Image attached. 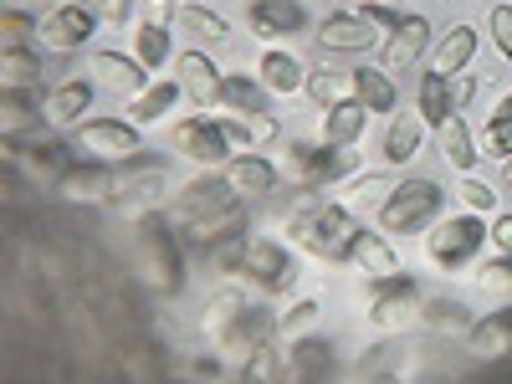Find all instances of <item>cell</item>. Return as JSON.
Listing matches in <instances>:
<instances>
[{
    "mask_svg": "<svg viewBox=\"0 0 512 384\" xmlns=\"http://www.w3.org/2000/svg\"><path fill=\"white\" fill-rule=\"evenodd\" d=\"M287 231L303 241L308 251H318V256H328V262H344V256H354V241H359V221H354V210L349 205H333V200H303L292 210V221H287Z\"/></svg>",
    "mask_w": 512,
    "mask_h": 384,
    "instance_id": "cell-1",
    "label": "cell"
},
{
    "mask_svg": "<svg viewBox=\"0 0 512 384\" xmlns=\"http://www.w3.org/2000/svg\"><path fill=\"white\" fill-rule=\"evenodd\" d=\"M441 200H446V190L436 180H400V190L379 205V226L390 236H410L441 216Z\"/></svg>",
    "mask_w": 512,
    "mask_h": 384,
    "instance_id": "cell-2",
    "label": "cell"
},
{
    "mask_svg": "<svg viewBox=\"0 0 512 384\" xmlns=\"http://www.w3.org/2000/svg\"><path fill=\"white\" fill-rule=\"evenodd\" d=\"M77 149L93 154L98 164H128L134 154H144V139H139V123L88 118V123H77Z\"/></svg>",
    "mask_w": 512,
    "mask_h": 384,
    "instance_id": "cell-3",
    "label": "cell"
},
{
    "mask_svg": "<svg viewBox=\"0 0 512 384\" xmlns=\"http://www.w3.org/2000/svg\"><path fill=\"white\" fill-rule=\"evenodd\" d=\"M482 221L477 216H461V221H446L431 241H425V251H431V262H441V267H466L472 256L482 251Z\"/></svg>",
    "mask_w": 512,
    "mask_h": 384,
    "instance_id": "cell-4",
    "label": "cell"
},
{
    "mask_svg": "<svg viewBox=\"0 0 512 384\" xmlns=\"http://www.w3.org/2000/svg\"><path fill=\"white\" fill-rule=\"evenodd\" d=\"M98 26V11L93 6H57L47 21H41V41H47L52 52H77V47H88V36Z\"/></svg>",
    "mask_w": 512,
    "mask_h": 384,
    "instance_id": "cell-5",
    "label": "cell"
},
{
    "mask_svg": "<svg viewBox=\"0 0 512 384\" xmlns=\"http://www.w3.org/2000/svg\"><path fill=\"white\" fill-rule=\"evenodd\" d=\"M313 36H318L323 52H369L374 41H379L374 21L369 16H354V11H333L328 21H318Z\"/></svg>",
    "mask_w": 512,
    "mask_h": 384,
    "instance_id": "cell-6",
    "label": "cell"
},
{
    "mask_svg": "<svg viewBox=\"0 0 512 384\" xmlns=\"http://www.w3.org/2000/svg\"><path fill=\"white\" fill-rule=\"evenodd\" d=\"M425 47H431V21L405 11V16L395 21V36L384 41V72H410Z\"/></svg>",
    "mask_w": 512,
    "mask_h": 384,
    "instance_id": "cell-7",
    "label": "cell"
},
{
    "mask_svg": "<svg viewBox=\"0 0 512 384\" xmlns=\"http://www.w3.org/2000/svg\"><path fill=\"white\" fill-rule=\"evenodd\" d=\"M175 149L190 154V159H200V164H221V159H231V139L221 134V123H216V118H185V123L175 128Z\"/></svg>",
    "mask_w": 512,
    "mask_h": 384,
    "instance_id": "cell-8",
    "label": "cell"
},
{
    "mask_svg": "<svg viewBox=\"0 0 512 384\" xmlns=\"http://www.w3.org/2000/svg\"><path fill=\"white\" fill-rule=\"evenodd\" d=\"M231 180L226 175H210V180H200V185H190L185 195H180V216L195 226V221H210V216H221V210H231Z\"/></svg>",
    "mask_w": 512,
    "mask_h": 384,
    "instance_id": "cell-9",
    "label": "cell"
},
{
    "mask_svg": "<svg viewBox=\"0 0 512 384\" xmlns=\"http://www.w3.org/2000/svg\"><path fill=\"white\" fill-rule=\"evenodd\" d=\"M364 128H369V108H364L359 98H349V103L328 108V118H323V144H333V149H354V144L364 139Z\"/></svg>",
    "mask_w": 512,
    "mask_h": 384,
    "instance_id": "cell-10",
    "label": "cell"
},
{
    "mask_svg": "<svg viewBox=\"0 0 512 384\" xmlns=\"http://www.w3.org/2000/svg\"><path fill=\"white\" fill-rule=\"evenodd\" d=\"M88 103H93L88 82H62V88H52L47 98H41V118H47L52 128H72L82 113H88Z\"/></svg>",
    "mask_w": 512,
    "mask_h": 384,
    "instance_id": "cell-11",
    "label": "cell"
},
{
    "mask_svg": "<svg viewBox=\"0 0 512 384\" xmlns=\"http://www.w3.org/2000/svg\"><path fill=\"white\" fill-rule=\"evenodd\" d=\"M226 180L236 195H272L277 190V164L262 159V154H241L226 164Z\"/></svg>",
    "mask_w": 512,
    "mask_h": 384,
    "instance_id": "cell-12",
    "label": "cell"
},
{
    "mask_svg": "<svg viewBox=\"0 0 512 384\" xmlns=\"http://www.w3.org/2000/svg\"><path fill=\"white\" fill-rule=\"evenodd\" d=\"M180 88L205 108V103H221V77H216V62L205 52H180Z\"/></svg>",
    "mask_w": 512,
    "mask_h": 384,
    "instance_id": "cell-13",
    "label": "cell"
},
{
    "mask_svg": "<svg viewBox=\"0 0 512 384\" xmlns=\"http://www.w3.org/2000/svg\"><path fill=\"white\" fill-rule=\"evenodd\" d=\"M241 267L251 277H262L267 287H292V262H287V251L277 241H251L246 256H241Z\"/></svg>",
    "mask_w": 512,
    "mask_h": 384,
    "instance_id": "cell-14",
    "label": "cell"
},
{
    "mask_svg": "<svg viewBox=\"0 0 512 384\" xmlns=\"http://www.w3.org/2000/svg\"><path fill=\"white\" fill-rule=\"evenodd\" d=\"M93 72H98V82L103 88H113V93H144V62H134V57H118V52H93Z\"/></svg>",
    "mask_w": 512,
    "mask_h": 384,
    "instance_id": "cell-15",
    "label": "cell"
},
{
    "mask_svg": "<svg viewBox=\"0 0 512 384\" xmlns=\"http://www.w3.org/2000/svg\"><path fill=\"white\" fill-rule=\"evenodd\" d=\"M256 72H262V88H267V93H277V98L303 93V88H308V72H303V62H297L292 52H267Z\"/></svg>",
    "mask_w": 512,
    "mask_h": 384,
    "instance_id": "cell-16",
    "label": "cell"
},
{
    "mask_svg": "<svg viewBox=\"0 0 512 384\" xmlns=\"http://www.w3.org/2000/svg\"><path fill=\"white\" fill-rule=\"evenodd\" d=\"M354 98L369 108V113H395L400 108V93H395V82L384 67H359L354 72Z\"/></svg>",
    "mask_w": 512,
    "mask_h": 384,
    "instance_id": "cell-17",
    "label": "cell"
},
{
    "mask_svg": "<svg viewBox=\"0 0 512 384\" xmlns=\"http://www.w3.org/2000/svg\"><path fill=\"white\" fill-rule=\"evenodd\" d=\"M354 262H359L374 282H395V277H405V272H400V256L384 246V236H369V231H359V241H354Z\"/></svg>",
    "mask_w": 512,
    "mask_h": 384,
    "instance_id": "cell-18",
    "label": "cell"
},
{
    "mask_svg": "<svg viewBox=\"0 0 512 384\" xmlns=\"http://www.w3.org/2000/svg\"><path fill=\"white\" fill-rule=\"evenodd\" d=\"M384 292L374 297V308H369V318L379 323V328H395V323H405L410 318V308H415V287L405 282V277H395V282H379Z\"/></svg>",
    "mask_w": 512,
    "mask_h": 384,
    "instance_id": "cell-19",
    "label": "cell"
},
{
    "mask_svg": "<svg viewBox=\"0 0 512 384\" xmlns=\"http://www.w3.org/2000/svg\"><path fill=\"white\" fill-rule=\"evenodd\" d=\"M349 169H354V154H338L333 144H323V154L297 149V175H303V180L328 185V180H338V175H349Z\"/></svg>",
    "mask_w": 512,
    "mask_h": 384,
    "instance_id": "cell-20",
    "label": "cell"
},
{
    "mask_svg": "<svg viewBox=\"0 0 512 384\" xmlns=\"http://www.w3.org/2000/svg\"><path fill=\"white\" fill-rule=\"evenodd\" d=\"M436 134H441L446 159L461 169V175H472V169H477V144H472V128H466V118H461V113H451V118L436 128Z\"/></svg>",
    "mask_w": 512,
    "mask_h": 384,
    "instance_id": "cell-21",
    "label": "cell"
},
{
    "mask_svg": "<svg viewBox=\"0 0 512 384\" xmlns=\"http://www.w3.org/2000/svg\"><path fill=\"white\" fill-rule=\"evenodd\" d=\"M0 77H6L11 93H36L41 82V57L31 47H6V57H0Z\"/></svg>",
    "mask_w": 512,
    "mask_h": 384,
    "instance_id": "cell-22",
    "label": "cell"
},
{
    "mask_svg": "<svg viewBox=\"0 0 512 384\" xmlns=\"http://www.w3.org/2000/svg\"><path fill=\"white\" fill-rule=\"evenodd\" d=\"M221 103L236 108L241 118H262L267 113V88L251 77H221Z\"/></svg>",
    "mask_w": 512,
    "mask_h": 384,
    "instance_id": "cell-23",
    "label": "cell"
},
{
    "mask_svg": "<svg viewBox=\"0 0 512 384\" xmlns=\"http://www.w3.org/2000/svg\"><path fill=\"white\" fill-rule=\"evenodd\" d=\"M420 113L431 118L436 128H441L451 113H461V108H456V93H451V77H441V72H425V77H420Z\"/></svg>",
    "mask_w": 512,
    "mask_h": 384,
    "instance_id": "cell-24",
    "label": "cell"
},
{
    "mask_svg": "<svg viewBox=\"0 0 512 384\" xmlns=\"http://www.w3.org/2000/svg\"><path fill=\"white\" fill-rule=\"evenodd\" d=\"M472 52H477V31H472V26H451L446 41H441V52H436V67H431V72L456 77L466 62H472Z\"/></svg>",
    "mask_w": 512,
    "mask_h": 384,
    "instance_id": "cell-25",
    "label": "cell"
},
{
    "mask_svg": "<svg viewBox=\"0 0 512 384\" xmlns=\"http://www.w3.org/2000/svg\"><path fill=\"white\" fill-rule=\"evenodd\" d=\"M180 82H154V88H144L139 98H134V108H128V123H154V118H164L169 108L180 103Z\"/></svg>",
    "mask_w": 512,
    "mask_h": 384,
    "instance_id": "cell-26",
    "label": "cell"
},
{
    "mask_svg": "<svg viewBox=\"0 0 512 384\" xmlns=\"http://www.w3.org/2000/svg\"><path fill=\"white\" fill-rule=\"evenodd\" d=\"M415 149H420V118L395 113L390 128H384V159H390V164H405V159H415Z\"/></svg>",
    "mask_w": 512,
    "mask_h": 384,
    "instance_id": "cell-27",
    "label": "cell"
},
{
    "mask_svg": "<svg viewBox=\"0 0 512 384\" xmlns=\"http://www.w3.org/2000/svg\"><path fill=\"white\" fill-rule=\"evenodd\" d=\"M256 31L262 36H277L272 26H287V31H303V11L292 6V0H256V11H251Z\"/></svg>",
    "mask_w": 512,
    "mask_h": 384,
    "instance_id": "cell-28",
    "label": "cell"
},
{
    "mask_svg": "<svg viewBox=\"0 0 512 384\" xmlns=\"http://www.w3.org/2000/svg\"><path fill=\"white\" fill-rule=\"evenodd\" d=\"M466 338H472V349H482V354H497V359H502V354L512 349V313H497V318L477 323Z\"/></svg>",
    "mask_w": 512,
    "mask_h": 384,
    "instance_id": "cell-29",
    "label": "cell"
},
{
    "mask_svg": "<svg viewBox=\"0 0 512 384\" xmlns=\"http://www.w3.org/2000/svg\"><path fill=\"white\" fill-rule=\"evenodd\" d=\"M195 41H226L231 36V26H226V16H216V11H205V6H180V16H175Z\"/></svg>",
    "mask_w": 512,
    "mask_h": 384,
    "instance_id": "cell-30",
    "label": "cell"
},
{
    "mask_svg": "<svg viewBox=\"0 0 512 384\" xmlns=\"http://www.w3.org/2000/svg\"><path fill=\"white\" fill-rule=\"evenodd\" d=\"M62 190L72 195V200H113V175L108 169H72V175L62 180Z\"/></svg>",
    "mask_w": 512,
    "mask_h": 384,
    "instance_id": "cell-31",
    "label": "cell"
},
{
    "mask_svg": "<svg viewBox=\"0 0 512 384\" xmlns=\"http://www.w3.org/2000/svg\"><path fill=\"white\" fill-rule=\"evenodd\" d=\"M308 93H313L318 103H328V108L349 103V98H354V72H313V77H308Z\"/></svg>",
    "mask_w": 512,
    "mask_h": 384,
    "instance_id": "cell-32",
    "label": "cell"
},
{
    "mask_svg": "<svg viewBox=\"0 0 512 384\" xmlns=\"http://www.w3.org/2000/svg\"><path fill=\"white\" fill-rule=\"evenodd\" d=\"M134 47H139V62H144V67H159V62L169 57V26H149V21H144V26L134 31Z\"/></svg>",
    "mask_w": 512,
    "mask_h": 384,
    "instance_id": "cell-33",
    "label": "cell"
},
{
    "mask_svg": "<svg viewBox=\"0 0 512 384\" xmlns=\"http://www.w3.org/2000/svg\"><path fill=\"white\" fill-rule=\"evenodd\" d=\"M241 384H282V359H277V349H272V344H262V349H256V354L246 359Z\"/></svg>",
    "mask_w": 512,
    "mask_h": 384,
    "instance_id": "cell-34",
    "label": "cell"
},
{
    "mask_svg": "<svg viewBox=\"0 0 512 384\" xmlns=\"http://www.w3.org/2000/svg\"><path fill=\"white\" fill-rule=\"evenodd\" d=\"M425 323L441 328V333H472V313H466L461 303H431L425 308Z\"/></svg>",
    "mask_w": 512,
    "mask_h": 384,
    "instance_id": "cell-35",
    "label": "cell"
},
{
    "mask_svg": "<svg viewBox=\"0 0 512 384\" xmlns=\"http://www.w3.org/2000/svg\"><path fill=\"white\" fill-rule=\"evenodd\" d=\"M395 190H400L395 175H359V185H354L349 195H354V205L364 210V205H384V195H395Z\"/></svg>",
    "mask_w": 512,
    "mask_h": 384,
    "instance_id": "cell-36",
    "label": "cell"
},
{
    "mask_svg": "<svg viewBox=\"0 0 512 384\" xmlns=\"http://www.w3.org/2000/svg\"><path fill=\"white\" fill-rule=\"evenodd\" d=\"M344 11L354 16H384V21H400L405 16V0H338Z\"/></svg>",
    "mask_w": 512,
    "mask_h": 384,
    "instance_id": "cell-37",
    "label": "cell"
},
{
    "mask_svg": "<svg viewBox=\"0 0 512 384\" xmlns=\"http://www.w3.org/2000/svg\"><path fill=\"white\" fill-rule=\"evenodd\" d=\"M456 195H461L466 205H472V210H482V216H492V210H497V195H492V185H487V180H472V175H466Z\"/></svg>",
    "mask_w": 512,
    "mask_h": 384,
    "instance_id": "cell-38",
    "label": "cell"
},
{
    "mask_svg": "<svg viewBox=\"0 0 512 384\" xmlns=\"http://www.w3.org/2000/svg\"><path fill=\"white\" fill-rule=\"evenodd\" d=\"M26 108H31V93H11V88H6V139L21 134V123L31 118Z\"/></svg>",
    "mask_w": 512,
    "mask_h": 384,
    "instance_id": "cell-39",
    "label": "cell"
},
{
    "mask_svg": "<svg viewBox=\"0 0 512 384\" xmlns=\"http://www.w3.org/2000/svg\"><path fill=\"white\" fill-rule=\"evenodd\" d=\"M487 149L497 159H512V118H492L487 123Z\"/></svg>",
    "mask_w": 512,
    "mask_h": 384,
    "instance_id": "cell-40",
    "label": "cell"
},
{
    "mask_svg": "<svg viewBox=\"0 0 512 384\" xmlns=\"http://www.w3.org/2000/svg\"><path fill=\"white\" fill-rule=\"evenodd\" d=\"M31 16L26 11H6V47H26V41H31Z\"/></svg>",
    "mask_w": 512,
    "mask_h": 384,
    "instance_id": "cell-41",
    "label": "cell"
},
{
    "mask_svg": "<svg viewBox=\"0 0 512 384\" xmlns=\"http://www.w3.org/2000/svg\"><path fill=\"white\" fill-rule=\"evenodd\" d=\"M492 36H497V52L512 57V6H497L492 11Z\"/></svg>",
    "mask_w": 512,
    "mask_h": 384,
    "instance_id": "cell-42",
    "label": "cell"
},
{
    "mask_svg": "<svg viewBox=\"0 0 512 384\" xmlns=\"http://www.w3.org/2000/svg\"><path fill=\"white\" fill-rule=\"evenodd\" d=\"M313 318H318V308H313V303H303V308H292V313H287V323H282L277 333H282V338H287V333H303Z\"/></svg>",
    "mask_w": 512,
    "mask_h": 384,
    "instance_id": "cell-43",
    "label": "cell"
},
{
    "mask_svg": "<svg viewBox=\"0 0 512 384\" xmlns=\"http://www.w3.org/2000/svg\"><path fill=\"white\" fill-rule=\"evenodd\" d=\"M487 241H492L502 256H512V216H497V221H492V231H487Z\"/></svg>",
    "mask_w": 512,
    "mask_h": 384,
    "instance_id": "cell-44",
    "label": "cell"
},
{
    "mask_svg": "<svg viewBox=\"0 0 512 384\" xmlns=\"http://www.w3.org/2000/svg\"><path fill=\"white\" fill-rule=\"evenodd\" d=\"M482 282H487V287H512V256H507V262L482 267Z\"/></svg>",
    "mask_w": 512,
    "mask_h": 384,
    "instance_id": "cell-45",
    "label": "cell"
},
{
    "mask_svg": "<svg viewBox=\"0 0 512 384\" xmlns=\"http://www.w3.org/2000/svg\"><path fill=\"white\" fill-rule=\"evenodd\" d=\"M98 11L108 21H128V11H134V0H98Z\"/></svg>",
    "mask_w": 512,
    "mask_h": 384,
    "instance_id": "cell-46",
    "label": "cell"
},
{
    "mask_svg": "<svg viewBox=\"0 0 512 384\" xmlns=\"http://www.w3.org/2000/svg\"><path fill=\"white\" fill-rule=\"evenodd\" d=\"M451 93H456V108H461L466 98H472V77H461V72H456V77H451Z\"/></svg>",
    "mask_w": 512,
    "mask_h": 384,
    "instance_id": "cell-47",
    "label": "cell"
},
{
    "mask_svg": "<svg viewBox=\"0 0 512 384\" xmlns=\"http://www.w3.org/2000/svg\"><path fill=\"white\" fill-rule=\"evenodd\" d=\"M502 180H507V185H512V159H507V169H502Z\"/></svg>",
    "mask_w": 512,
    "mask_h": 384,
    "instance_id": "cell-48",
    "label": "cell"
}]
</instances>
